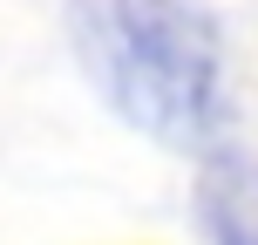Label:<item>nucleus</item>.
Listing matches in <instances>:
<instances>
[{"label":"nucleus","instance_id":"nucleus-2","mask_svg":"<svg viewBox=\"0 0 258 245\" xmlns=\"http://www.w3.org/2000/svg\"><path fill=\"white\" fill-rule=\"evenodd\" d=\"M190 211L204 245H258V157L238 143L204 150L190 177Z\"/></svg>","mask_w":258,"mask_h":245},{"label":"nucleus","instance_id":"nucleus-1","mask_svg":"<svg viewBox=\"0 0 258 245\" xmlns=\"http://www.w3.org/2000/svg\"><path fill=\"white\" fill-rule=\"evenodd\" d=\"M68 48L102 109L156 150L204 157L238 136L231 34L204 0H68Z\"/></svg>","mask_w":258,"mask_h":245}]
</instances>
